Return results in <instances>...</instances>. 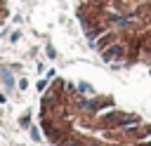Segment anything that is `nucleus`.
<instances>
[{
    "instance_id": "obj_1",
    "label": "nucleus",
    "mask_w": 151,
    "mask_h": 146,
    "mask_svg": "<svg viewBox=\"0 0 151 146\" xmlns=\"http://www.w3.org/2000/svg\"><path fill=\"white\" fill-rule=\"evenodd\" d=\"M116 54H120V47H111V49H109V52H104V59H106V61H109V59H113V57H116Z\"/></svg>"
}]
</instances>
